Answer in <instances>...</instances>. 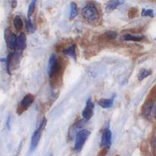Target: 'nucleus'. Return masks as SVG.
Instances as JSON below:
<instances>
[{
  "label": "nucleus",
  "instance_id": "obj_26",
  "mask_svg": "<svg viewBox=\"0 0 156 156\" xmlns=\"http://www.w3.org/2000/svg\"><path fill=\"white\" fill-rule=\"evenodd\" d=\"M116 156H120V155H116Z\"/></svg>",
  "mask_w": 156,
  "mask_h": 156
},
{
  "label": "nucleus",
  "instance_id": "obj_7",
  "mask_svg": "<svg viewBox=\"0 0 156 156\" xmlns=\"http://www.w3.org/2000/svg\"><path fill=\"white\" fill-rule=\"evenodd\" d=\"M34 101V96L33 94H28L24 96L20 103L19 108H18V113L19 112L20 110H21L22 111H26L33 104Z\"/></svg>",
  "mask_w": 156,
  "mask_h": 156
},
{
  "label": "nucleus",
  "instance_id": "obj_14",
  "mask_svg": "<svg viewBox=\"0 0 156 156\" xmlns=\"http://www.w3.org/2000/svg\"><path fill=\"white\" fill-rule=\"evenodd\" d=\"M144 38V36H136L132 34L123 35V39L126 41H141Z\"/></svg>",
  "mask_w": 156,
  "mask_h": 156
},
{
  "label": "nucleus",
  "instance_id": "obj_11",
  "mask_svg": "<svg viewBox=\"0 0 156 156\" xmlns=\"http://www.w3.org/2000/svg\"><path fill=\"white\" fill-rule=\"evenodd\" d=\"M84 120H80V121H78L77 123H76L74 125H73V126L71 128V129H70V131H69V136L70 137L76 135V134L77 135L78 133L80 132V131L82 130V129L80 130V128L83 126Z\"/></svg>",
  "mask_w": 156,
  "mask_h": 156
},
{
  "label": "nucleus",
  "instance_id": "obj_6",
  "mask_svg": "<svg viewBox=\"0 0 156 156\" xmlns=\"http://www.w3.org/2000/svg\"><path fill=\"white\" fill-rule=\"evenodd\" d=\"M111 141H112V133L111 129L108 127L104 130L103 134L101 136V146L103 148H108L109 149L111 146Z\"/></svg>",
  "mask_w": 156,
  "mask_h": 156
},
{
  "label": "nucleus",
  "instance_id": "obj_10",
  "mask_svg": "<svg viewBox=\"0 0 156 156\" xmlns=\"http://www.w3.org/2000/svg\"><path fill=\"white\" fill-rule=\"evenodd\" d=\"M114 97H112L111 98L109 99H101V100L98 101V104L99 106L101 107L102 108L108 109V108H111V107L113 106V105H114Z\"/></svg>",
  "mask_w": 156,
  "mask_h": 156
},
{
  "label": "nucleus",
  "instance_id": "obj_3",
  "mask_svg": "<svg viewBox=\"0 0 156 156\" xmlns=\"http://www.w3.org/2000/svg\"><path fill=\"white\" fill-rule=\"evenodd\" d=\"M89 136L90 132L88 129H82L80 132L78 133L76 136V140H75L74 150L76 152L81 151Z\"/></svg>",
  "mask_w": 156,
  "mask_h": 156
},
{
  "label": "nucleus",
  "instance_id": "obj_13",
  "mask_svg": "<svg viewBox=\"0 0 156 156\" xmlns=\"http://www.w3.org/2000/svg\"><path fill=\"white\" fill-rule=\"evenodd\" d=\"M63 53L66 56H70V57L73 58L74 59H76V46L75 45H71L69 46L67 48L64 49L63 50Z\"/></svg>",
  "mask_w": 156,
  "mask_h": 156
},
{
  "label": "nucleus",
  "instance_id": "obj_19",
  "mask_svg": "<svg viewBox=\"0 0 156 156\" xmlns=\"http://www.w3.org/2000/svg\"><path fill=\"white\" fill-rule=\"evenodd\" d=\"M35 5H36V1H31L30 5H29L28 9H27V17H28L29 19H30V17L31 16L32 14H33L34 11Z\"/></svg>",
  "mask_w": 156,
  "mask_h": 156
},
{
  "label": "nucleus",
  "instance_id": "obj_22",
  "mask_svg": "<svg viewBox=\"0 0 156 156\" xmlns=\"http://www.w3.org/2000/svg\"><path fill=\"white\" fill-rule=\"evenodd\" d=\"M27 30H29V32H30V33H34V24L30 19L27 20Z\"/></svg>",
  "mask_w": 156,
  "mask_h": 156
},
{
  "label": "nucleus",
  "instance_id": "obj_1",
  "mask_svg": "<svg viewBox=\"0 0 156 156\" xmlns=\"http://www.w3.org/2000/svg\"><path fill=\"white\" fill-rule=\"evenodd\" d=\"M82 14L83 18L90 23H94L98 20L99 14L97 8L91 2L87 3L82 9Z\"/></svg>",
  "mask_w": 156,
  "mask_h": 156
},
{
  "label": "nucleus",
  "instance_id": "obj_9",
  "mask_svg": "<svg viewBox=\"0 0 156 156\" xmlns=\"http://www.w3.org/2000/svg\"><path fill=\"white\" fill-rule=\"evenodd\" d=\"M26 47V36L24 33H21L18 37L16 50H23Z\"/></svg>",
  "mask_w": 156,
  "mask_h": 156
},
{
  "label": "nucleus",
  "instance_id": "obj_25",
  "mask_svg": "<svg viewBox=\"0 0 156 156\" xmlns=\"http://www.w3.org/2000/svg\"><path fill=\"white\" fill-rule=\"evenodd\" d=\"M155 117L156 119V108H155Z\"/></svg>",
  "mask_w": 156,
  "mask_h": 156
},
{
  "label": "nucleus",
  "instance_id": "obj_15",
  "mask_svg": "<svg viewBox=\"0 0 156 156\" xmlns=\"http://www.w3.org/2000/svg\"><path fill=\"white\" fill-rule=\"evenodd\" d=\"M152 107H153V104H152V101H147L145 104L143 109V112L145 116H149L150 114L152 109Z\"/></svg>",
  "mask_w": 156,
  "mask_h": 156
},
{
  "label": "nucleus",
  "instance_id": "obj_20",
  "mask_svg": "<svg viewBox=\"0 0 156 156\" xmlns=\"http://www.w3.org/2000/svg\"><path fill=\"white\" fill-rule=\"evenodd\" d=\"M105 36L110 40L115 39L117 36V33L116 31H114V30H108V32H106L105 34Z\"/></svg>",
  "mask_w": 156,
  "mask_h": 156
},
{
  "label": "nucleus",
  "instance_id": "obj_8",
  "mask_svg": "<svg viewBox=\"0 0 156 156\" xmlns=\"http://www.w3.org/2000/svg\"><path fill=\"white\" fill-rule=\"evenodd\" d=\"M93 111H94V104L92 103L91 99H88L86 102V106L82 111V117L85 121L91 119L93 115Z\"/></svg>",
  "mask_w": 156,
  "mask_h": 156
},
{
  "label": "nucleus",
  "instance_id": "obj_2",
  "mask_svg": "<svg viewBox=\"0 0 156 156\" xmlns=\"http://www.w3.org/2000/svg\"><path fill=\"white\" fill-rule=\"evenodd\" d=\"M61 71V66L56 58V55L52 54L49 59L48 62V76L51 80H54V79L59 76V73Z\"/></svg>",
  "mask_w": 156,
  "mask_h": 156
},
{
  "label": "nucleus",
  "instance_id": "obj_18",
  "mask_svg": "<svg viewBox=\"0 0 156 156\" xmlns=\"http://www.w3.org/2000/svg\"><path fill=\"white\" fill-rule=\"evenodd\" d=\"M151 75V71L148 69H142L140 72L138 76V79L140 81H143V79L147 78L148 76H149Z\"/></svg>",
  "mask_w": 156,
  "mask_h": 156
},
{
  "label": "nucleus",
  "instance_id": "obj_16",
  "mask_svg": "<svg viewBox=\"0 0 156 156\" xmlns=\"http://www.w3.org/2000/svg\"><path fill=\"white\" fill-rule=\"evenodd\" d=\"M13 24H14V26H15V29L18 30H21L23 27V26H24L22 20H21V17H19V16H16L15 18H14Z\"/></svg>",
  "mask_w": 156,
  "mask_h": 156
},
{
  "label": "nucleus",
  "instance_id": "obj_4",
  "mask_svg": "<svg viewBox=\"0 0 156 156\" xmlns=\"http://www.w3.org/2000/svg\"><path fill=\"white\" fill-rule=\"evenodd\" d=\"M46 122H47L46 119H44L41 123V124H40L39 127L37 129V130L35 131L34 133L32 136L31 141H30V151H34L36 149L37 146L41 138V135H42L44 128L46 125Z\"/></svg>",
  "mask_w": 156,
  "mask_h": 156
},
{
  "label": "nucleus",
  "instance_id": "obj_5",
  "mask_svg": "<svg viewBox=\"0 0 156 156\" xmlns=\"http://www.w3.org/2000/svg\"><path fill=\"white\" fill-rule=\"evenodd\" d=\"M5 42L7 44L8 47L11 50H15L17 47L18 37L12 32L7 29L5 31Z\"/></svg>",
  "mask_w": 156,
  "mask_h": 156
},
{
  "label": "nucleus",
  "instance_id": "obj_17",
  "mask_svg": "<svg viewBox=\"0 0 156 156\" xmlns=\"http://www.w3.org/2000/svg\"><path fill=\"white\" fill-rule=\"evenodd\" d=\"M70 6H71V9H70V15L69 18L70 19H73L74 18H76V15H78V8L77 5L75 2H71L70 4Z\"/></svg>",
  "mask_w": 156,
  "mask_h": 156
},
{
  "label": "nucleus",
  "instance_id": "obj_24",
  "mask_svg": "<svg viewBox=\"0 0 156 156\" xmlns=\"http://www.w3.org/2000/svg\"><path fill=\"white\" fill-rule=\"evenodd\" d=\"M154 146H155V149L156 151V138L155 139V141H154Z\"/></svg>",
  "mask_w": 156,
  "mask_h": 156
},
{
  "label": "nucleus",
  "instance_id": "obj_23",
  "mask_svg": "<svg viewBox=\"0 0 156 156\" xmlns=\"http://www.w3.org/2000/svg\"><path fill=\"white\" fill-rule=\"evenodd\" d=\"M108 148H103V149H102V150L99 152L98 156H105L106 155L107 152H108Z\"/></svg>",
  "mask_w": 156,
  "mask_h": 156
},
{
  "label": "nucleus",
  "instance_id": "obj_21",
  "mask_svg": "<svg viewBox=\"0 0 156 156\" xmlns=\"http://www.w3.org/2000/svg\"><path fill=\"white\" fill-rule=\"evenodd\" d=\"M142 15H143V16L153 17V11H152V9H143V10L142 11Z\"/></svg>",
  "mask_w": 156,
  "mask_h": 156
},
{
  "label": "nucleus",
  "instance_id": "obj_12",
  "mask_svg": "<svg viewBox=\"0 0 156 156\" xmlns=\"http://www.w3.org/2000/svg\"><path fill=\"white\" fill-rule=\"evenodd\" d=\"M123 2L118 1V0H116V1H111L108 3L106 6V11L107 12H111L112 11H114V9H117L120 4H123Z\"/></svg>",
  "mask_w": 156,
  "mask_h": 156
}]
</instances>
